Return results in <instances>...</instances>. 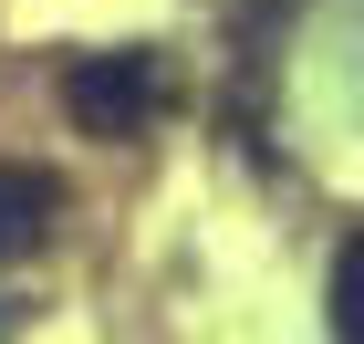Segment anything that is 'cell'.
Here are the masks:
<instances>
[{
    "mask_svg": "<svg viewBox=\"0 0 364 344\" xmlns=\"http://www.w3.org/2000/svg\"><path fill=\"white\" fill-rule=\"evenodd\" d=\"M63 105H73L84 136H146L167 115V63L156 53H94L63 73Z\"/></svg>",
    "mask_w": 364,
    "mask_h": 344,
    "instance_id": "1",
    "label": "cell"
},
{
    "mask_svg": "<svg viewBox=\"0 0 364 344\" xmlns=\"http://www.w3.org/2000/svg\"><path fill=\"white\" fill-rule=\"evenodd\" d=\"M53 209H63V188L42 167H0V261L42 251V240H53Z\"/></svg>",
    "mask_w": 364,
    "mask_h": 344,
    "instance_id": "2",
    "label": "cell"
},
{
    "mask_svg": "<svg viewBox=\"0 0 364 344\" xmlns=\"http://www.w3.org/2000/svg\"><path fill=\"white\" fill-rule=\"evenodd\" d=\"M333 334L354 344V251H333Z\"/></svg>",
    "mask_w": 364,
    "mask_h": 344,
    "instance_id": "3",
    "label": "cell"
}]
</instances>
